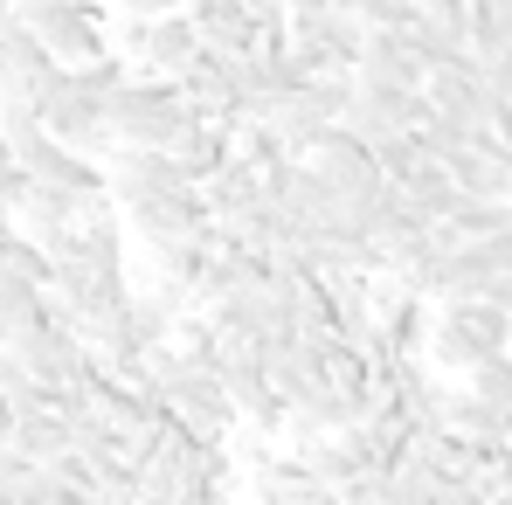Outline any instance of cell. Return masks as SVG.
Returning <instances> with one entry per match:
<instances>
[{"instance_id": "cell-1", "label": "cell", "mask_w": 512, "mask_h": 505, "mask_svg": "<svg viewBox=\"0 0 512 505\" xmlns=\"http://www.w3.org/2000/svg\"><path fill=\"white\" fill-rule=\"evenodd\" d=\"M160 402H167V416L187 422L201 443H229V429H236V402H229V388H222L215 367L180 360L167 381H160Z\"/></svg>"}, {"instance_id": "cell-2", "label": "cell", "mask_w": 512, "mask_h": 505, "mask_svg": "<svg viewBox=\"0 0 512 505\" xmlns=\"http://www.w3.org/2000/svg\"><path fill=\"white\" fill-rule=\"evenodd\" d=\"M42 132H56L63 146H77L90 160H111L118 153V132H111V111H104V97L84 84H63L42 97Z\"/></svg>"}, {"instance_id": "cell-21", "label": "cell", "mask_w": 512, "mask_h": 505, "mask_svg": "<svg viewBox=\"0 0 512 505\" xmlns=\"http://www.w3.org/2000/svg\"><path fill=\"white\" fill-rule=\"evenodd\" d=\"M485 298H499V305H506V312H512V270H499V277L485 284Z\"/></svg>"}, {"instance_id": "cell-7", "label": "cell", "mask_w": 512, "mask_h": 505, "mask_svg": "<svg viewBox=\"0 0 512 505\" xmlns=\"http://www.w3.org/2000/svg\"><path fill=\"white\" fill-rule=\"evenodd\" d=\"M187 21H194L201 42L222 49V56H250V49H263V28L250 21V0H187Z\"/></svg>"}, {"instance_id": "cell-6", "label": "cell", "mask_w": 512, "mask_h": 505, "mask_svg": "<svg viewBox=\"0 0 512 505\" xmlns=\"http://www.w3.org/2000/svg\"><path fill=\"white\" fill-rule=\"evenodd\" d=\"M139 236H146V250L153 243H180V236H201V222H208V208H201V194L194 187H173V194H153V201H139L132 215H125Z\"/></svg>"}, {"instance_id": "cell-20", "label": "cell", "mask_w": 512, "mask_h": 505, "mask_svg": "<svg viewBox=\"0 0 512 505\" xmlns=\"http://www.w3.org/2000/svg\"><path fill=\"white\" fill-rule=\"evenodd\" d=\"M118 7H132V14H173V7H187V0H118Z\"/></svg>"}, {"instance_id": "cell-16", "label": "cell", "mask_w": 512, "mask_h": 505, "mask_svg": "<svg viewBox=\"0 0 512 505\" xmlns=\"http://www.w3.org/2000/svg\"><path fill=\"white\" fill-rule=\"evenodd\" d=\"M471 49H512V0H471Z\"/></svg>"}, {"instance_id": "cell-19", "label": "cell", "mask_w": 512, "mask_h": 505, "mask_svg": "<svg viewBox=\"0 0 512 505\" xmlns=\"http://www.w3.org/2000/svg\"><path fill=\"white\" fill-rule=\"evenodd\" d=\"M21 187H28V173L14 160V146L0 139V215H14V201H21Z\"/></svg>"}, {"instance_id": "cell-22", "label": "cell", "mask_w": 512, "mask_h": 505, "mask_svg": "<svg viewBox=\"0 0 512 505\" xmlns=\"http://www.w3.org/2000/svg\"><path fill=\"white\" fill-rule=\"evenodd\" d=\"M7 422H14V409H7V395H0V436H7Z\"/></svg>"}, {"instance_id": "cell-12", "label": "cell", "mask_w": 512, "mask_h": 505, "mask_svg": "<svg viewBox=\"0 0 512 505\" xmlns=\"http://www.w3.org/2000/svg\"><path fill=\"white\" fill-rule=\"evenodd\" d=\"M402 187H409V201H416V208H423L429 222H443V215H450V208H457V201H464V187H457V180H450V167H443V160H436V153H423V167L409 173V180H402Z\"/></svg>"}, {"instance_id": "cell-14", "label": "cell", "mask_w": 512, "mask_h": 505, "mask_svg": "<svg viewBox=\"0 0 512 505\" xmlns=\"http://www.w3.org/2000/svg\"><path fill=\"white\" fill-rule=\"evenodd\" d=\"M77 256L90 270H125V229H118V208L111 215H90L77 229Z\"/></svg>"}, {"instance_id": "cell-11", "label": "cell", "mask_w": 512, "mask_h": 505, "mask_svg": "<svg viewBox=\"0 0 512 505\" xmlns=\"http://www.w3.org/2000/svg\"><path fill=\"white\" fill-rule=\"evenodd\" d=\"M7 443H14L28 464H49L56 450H70V422L56 416V409H28V416L7 422Z\"/></svg>"}, {"instance_id": "cell-9", "label": "cell", "mask_w": 512, "mask_h": 505, "mask_svg": "<svg viewBox=\"0 0 512 505\" xmlns=\"http://www.w3.org/2000/svg\"><path fill=\"white\" fill-rule=\"evenodd\" d=\"M256 499H270V505H284V499L319 505V499H333V485H326L305 457H263V464H256Z\"/></svg>"}, {"instance_id": "cell-15", "label": "cell", "mask_w": 512, "mask_h": 505, "mask_svg": "<svg viewBox=\"0 0 512 505\" xmlns=\"http://www.w3.org/2000/svg\"><path fill=\"white\" fill-rule=\"evenodd\" d=\"M457 381H464V388H478L485 402L512 409V346H499V353H478V360H471Z\"/></svg>"}, {"instance_id": "cell-24", "label": "cell", "mask_w": 512, "mask_h": 505, "mask_svg": "<svg viewBox=\"0 0 512 505\" xmlns=\"http://www.w3.org/2000/svg\"><path fill=\"white\" fill-rule=\"evenodd\" d=\"M0 49H7V21H0Z\"/></svg>"}, {"instance_id": "cell-23", "label": "cell", "mask_w": 512, "mask_h": 505, "mask_svg": "<svg viewBox=\"0 0 512 505\" xmlns=\"http://www.w3.org/2000/svg\"><path fill=\"white\" fill-rule=\"evenodd\" d=\"M0 21H14V0H0Z\"/></svg>"}, {"instance_id": "cell-10", "label": "cell", "mask_w": 512, "mask_h": 505, "mask_svg": "<svg viewBox=\"0 0 512 505\" xmlns=\"http://www.w3.org/2000/svg\"><path fill=\"white\" fill-rule=\"evenodd\" d=\"M194 49H201V28L187 21V7L153 14V42H146V63H139V70H160V77H173V70H180Z\"/></svg>"}, {"instance_id": "cell-18", "label": "cell", "mask_w": 512, "mask_h": 505, "mask_svg": "<svg viewBox=\"0 0 512 505\" xmlns=\"http://www.w3.org/2000/svg\"><path fill=\"white\" fill-rule=\"evenodd\" d=\"M104 35H111V49L139 70L146 63V42H153V14H132V7H118V21H104Z\"/></svg>"}, {"instance_id": "cell-8", "label": "cell", "mask_w": 512, "mask_h": 505, "mask_svg": "<svg viewBox=\"0 0 512 505\" xmlns=\"http://www.w3.org/2000/svg\"><path fill=\"white\" fill-rule=\"evenodd\" d=\"M194 194H201V208H208L215 222H236L256 194H263V167L243 160V153H229L215 173H201V180H194Z\"/></svg>"}, {"instance_id": "cell-5", "label": "cell", "mask_w": 512, "mask_h": 505, "mask_svg": "<svg viewBox=\"0 0 512 505\" xmlns=\"http://www.w3.org/2000/svg\"><path fill=\"white\" fill-rule=\"evenodd\" d=\"M353 77H374V84H423L429 63L416 56V42L402 35V28H374L367 21V42H360V56H353Z\"/></svg>"}, {"instance_id": "cell-4", "label": "cell", "mask_w": 512, "mask_h": 505, "mask_svg": "<svg viewBox=\"0 0 512 505\" xmlns=\"http://www.w3.org/2000/svg\"><path fill=\"white\" fill-rule=\"evenodd\" d=\"M0 84H14V90H28L35 104L49 97V90H63L70 84V63H56L49 56V42L28 28V21H7V49H0Z\"/></svg>"}, {"instance_id": "cell-3", "label": "cell", "mask_w": 512, "mask_h": 505, "mask_svg": "<svg viewBox=\"0 0 512 505\" xmlns=\"http://www.w3.org/2000/svg\"><path fill=\"white\" fill-rule=\"evenodd\" d=\"M305 160L326 173V187H333V194H346V201H367V194L388 180V173L374 167V146H367L360 132H346V125H333V132H326Z\"/></svg>"}, {"instance_id": "cell-13", "label": "cell", "mask_w": 512, "mask_h": 505, "mask_svg": "<svg viewBox=\"0 0 512 505\" xmlns=\"http://www.w3.org/2000/svg\"><path fill=\"white\" fill-rule=\"evenodd\" d=\"M35 319H42V284L0 263V339H14L21 326H35Z\"/></svg>"}, {"instance_id": "cell-17", "label": "cell", "mask_w": 512, "mask_h": 505, "mask_svg": "<svg viewBox=\"0 0 512 505\" xmlns=\"http://www.w3.org/2000/svg\"><path fill=\"white\" fill-rule=\"evenodd\" d=\"M35 132H42V104H35L28 90L0 84V139H7V146H28Z\"/></svg>"}]
</instances>
